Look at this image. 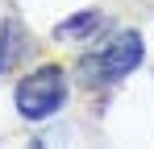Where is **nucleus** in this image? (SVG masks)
Segmentation results:
<instances>
[{
    "mask_svg": "<svg viewBox=\"0 0 154 149\" xmlns=\"http://www.w3.org/2000/svg\"><path fill=\"white\" fill-rule=\"evenodd\" d=\"M137 62H142V37H137L133 29H125V33L108 37L96 54H88V58L79 62V79L92 83V87H96V83H112V79L129 74Z\"/></svg>",
    "mask_w": 154,
    "mask_h": 149,
    "instance_id": "f257e3e1",
    "label": "nucleus"
},
{
    "mask_svg": "<svg viewBox=\"0 0 154 149\" xmlns=\"http://www.w3.org/2000/svg\"><path fill=\"white\" fill-rule=\"evenodd\" d=\"M63 99H67V79L58 66H42L17 83V108L29 120H46L50 112L63 108Z\"/></svg>",
    "mask_w": 154,
    "mask_h": 149,
    "instance_id": "f03ea898",
    "label": "nucleus"
},
{
    "mask_svg": "<svg viewBox=\"0 0 154 149\" xmlns=\"http://www.w3.org/2000/svg\"><path fill=\"white\" fill-rule=\"evenodd\" d=\"M96 25H100V13H79L71 21H63V37H88V33H96Z\"/></svg>",
    "mask_w": 154,
    "mask_h": 149,
    "instance_id": "7ed1b4c3",
    "label": "nucleus"
},
{
    "mask_svg": "<svg viewBox=\"0 0 154 149\" xmlns=\"http://www.w3.org/2000/svg\"><path fill=\"white\" fill-rule=\"evenodd\" d=\"M17 50H21V25L8 21V25H4V46H0V71H8V66H13Z\"/></svg>",
    "mask_w": 154,
    "mask_h": 149,
    "instance_id": "20e7f679",
    "label": "nucleus"
}]
</instances>
